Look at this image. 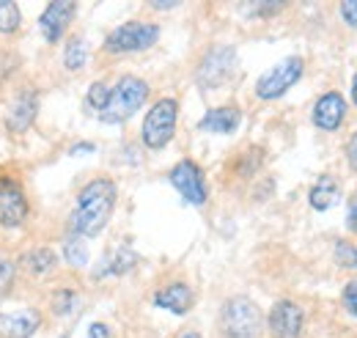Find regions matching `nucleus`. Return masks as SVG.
Listing matches in <instances>:
<instances>
[{
    "instance_id": "obj_5",
    "label": "nucleus",
    "mask_w": 357,
    "mask_h": 338,
    "mask_svg": "<svg viewBox=\"0 0 357 338\" xmlns=\"http://www.w3.org/2000/svg\"><path fill=\"white\" fill-rule=\"evenodd\" d=\"M157 39H160V25H157V22H140V20H132V22H124V25H119L116 31L107 34L105 50H107L110 55L143 52V50L154 47Z\"/></svg>"
},
{
    "instance_id": "obj_2",
    "label": "nucleus",
    "mask_w": 357,
    "mask_h": 338,
    "mask_svg": "<svg viewBox=\"0 0 357 338\" xmlns=\"http://www.w3.org/2000/svg\"><path fill=\"white\" fill-rule=\"evenodd\" d=\"M146 99H149V83L135 78V75H127L110 88V96H107L105 110L99 113V122L124 124L146 105Z\"/></svg>"
},
{
    "instance_id": "obj_12",
    "label": "nucleus",
    "mask_w": 357,
    "mask_h": 338,
    "mask_svg": "<svg viewBox=\"0 0 357 338\" xmlns=\"http://www.w3.org/2000/svg\"><path fill=\"white\" fill-rule=\"evenodd\" d=\"M36 113H39V94L31 91V88H22L14 94L11 105H8V116H6V127L8 132H25V129L33 127L36 122Z\"/></svg>"
},
{
    "instance_id": "obj_16",
    "label": "nucleus",
    "mask_w": 357,
    "mask_h": 338,
    "mask_svg": "<svg viewBox=\"0 0 357 338\" xmlns=\"http://www.w3.org/2000/svg\"><path fill=\"white\" fill-rule=\"evenodd\" d=\"M242 124V110L234 105H223V108H212L204 113V119L198 122V129L204 132H215V135H231Z\"/></svg>"
},
{
    "instance_id": "obj_6",
    "label": "nucleus",
    "mask_w": 357,
    "mask_h": 338,
    "mask_svg": "<svg viewBox=\"0 0 357 338\" xmlns=\"http://www.w3.org/2000/svg\"><path fill=\"white\" fill-rule=\"evenodd\" d=\"M305 72V61L300 55H289L283 58L280 64L269 66L267 72L256 80V96L264 99V102H272V99H280L289 88H294V83H300Z\"/></svg>"
},
{
    "instance_id": "obj_3",
    "label": "nucleus",
    "mask_w": 357,
    "mask_h": 338,
    "mask_svg": "<svg viewBox=\"0 0 357 338\" xmlns=\"http://www.w3.org/2000/svg\"><path fill=\"white\" fill-rule=\"evenodd\" d=\"M176 122H178V102L171 96H162L151 105V110L146 113L143 119V127H140V140L146 149L151 152H160L165 149L174 135H176Z\"/></svg>"
},
{
    "instance_id": "obj_4",
    "label": "nucleus",
    "mask_w": 357,
    "mask_h": 338,
    "mask_svg": "<svg viewBox=\"0 0 357 338\" xmlns=\"http://www.w3.org/2000/svg\"><path fill=\"white\" fill-rule=\"evenodd\" d=\"M261 325V308L250 297H231L220 311V330L225 338H259Z\"/></svg>"
},
{
    "instance_id": "obj_30",
    "label": "nucleus",
    "mask_w": 357,
    "mask_h": 338,
    "mask_svg": "<svg viewBox=\"0 0 357 338\" xmlns=\"http://www.w3.org/2000/svg\"><path fill=\"white\" fill-rule=\"evenodd\" d=\"M341 17L349 28H357V0H344L341 3Z\"/></svg>"
},
{
    "instance_id": "obj_21",
    "label": "nucleus",
    "mask_w": 357,
    "mask_h": 338,
    "mask_svg": "<svg viewBox=\"0 0 357 338\" xmlns=\"http://www.w3.org/2000/svg\"><path fill=\"white\" fill-rule=\"evenodd\" d=\"M89 245H86V240L83 237H77V234H69L66 240H63V258H66V264L69 267H86L89 264Z\"/></svg>"
},
{
    "instance_id": "obj_15",
    "label": "nucleus",
    "mask_w": 357,
    "mask_h": 338,
    "mask_svg": "<svg viewBox=\"0 0 357 338\" xmlns=\"http://www.w3.org/2000/svg\"><path fill=\"white\" fill-rule=\"evenodd\" d=\"M192 302H195V295H192V289L187 286V284H181V281H174V284H168V286H162L157 295H154V305L157 308H165V311H171V314H187L190 308H192Z\"/></svg>"
},
{
    "instance_id": "obj_13",
    "label": "nucleus",
    "mask_w": 357,
    "mask_h": 338,
    "mask_svg": "<svg viewBox=\"0 0 357 338\" xmlns=\"http://www.w3.org/2000/svg\"><path fill=\"white\" fill-rule=\"evenodd\" d=\"M347 116V99L338 91H327L313 105V124L324 132H335Z\"/></svg>"
},
{
    "instance_id": "obj_14",
    "label": "nucleus",
    "mask_w": 357,
    "mask_h": 338,
    "mask_svg": "<svg viewBox=\"0 0 357 338\" xmlns=\"http://www.w3.org/2000/svg\"><path fill=\"white\" fill-rule=\"evenodd\" d=\"M39 328H42V311L36 308L0 314V338H31Z\"/></svg>"
},
{
    "instance_id": "obj_31",
    "label": "nucleus",
    "mask_w": 357,
    "mask_h": 338,
    "mask_svg": "<svg viewBox=\"0 0 357 338\" xmlns=\"http://www.w3.org/2000/svg\"><path fill=\"white\" fill-rule=\"evenodd\" d=\"M347 226H349V231L357 234V190L352 193V198H349V210H347Z\"/></svg>"
},
{
    "instance_id": "obj_33",
    "label": "nucleus",
    "mask_w": 357,
    "mask_h": 338,
    "mask_svg": "<svg viewBox=\"0 0 357 338\" xmlns=\"http://www.w3.org/2000/svg\"><path fill=\"white\" fill-rule=\"evenodd\" d=\"M89 338H110V330H107V325H102V322H93L89 328Z\"/></svg>"
},
{
    "instance_id": "obj_35",
    "label": "nucleus",
    "mask_w": 357,
    "mask_h": 338,
    "mask_svg": "<svg viewBox=\"0 0 357 338\" xmlns=\"http://www.w3.org/2000/svg\"><path fill=\"white\" fill-rule=\"evenodd\" d=\"M352 102L357 105V75H355V80H352Z\"/></svg>"
},
{
    "instance_id": "obj_18",
    "label": "nucleus",
    "mask_w": 357,
    "mask_h": 338,
    "mask_svg": "<svg viewBox=\"0 0 357 338\" xmlns=\"http://www.w3.org/2000/svg\"><path fill=\"white\" fill-rule=\"evenodd\" d=\"M20 264L25 267L28 275H47V272L55 270L58 256H55V251H50V248H33V251H28V254L20 258Z\"/></svg>"
},
{
    "instance_id": "obj_20",
    "label": "nucleus",
    "mask_w": 357,
    "mask_h": 338,
    "mask_svg": "<svg viewBox=\"0 0 357 338\" xmlns=\"http://www.w3.org/2000/svg\"><path fill=\"white\" fill-rule=\"evenodd\" d=\"M86 61H89V44L80 36H72L66 42V50H63V66L69 72H80L86 66Z\"/></svg>"
},
{
    "instance_id": "obj_23",
    "label": "nucleus",
    "mask_w": 357,
    "mask_h": 338,
    "mask_svg": "<svg viewBox=\"0 0 357 338\" xmlns=\"http://www.w3.org/2000/svg\"><path fill=\"white\" fill-rule=\"evenodd\" d=\"M75 305H77V292H75V289H55V295H52V300H50V308H52L55 316H66V314H72Z\"/></svg>"
},
{
    "instance_id": "obj_1",
    "label": "nucleus",
    "mask_w": 357,
    "mask_h": 338,
    "mask_svg": "<svg viewBox=\"0 0 357 338\" xmlns=\"http://www.w3.org/2000/svg\"><path fill=\"white\" fill-rule=\"evenodd\" d=\"M116 201H119V187H116L113 179H107V176L91 179L89 184L77 193L75 210L69 214L72 234H77L83 240L96 237L110 223L113 210H116Z\"/></svg>"
},
{
    "instance_id": "obj_25",
    "label": "nucleus",
    "mask_w": 357,
    "mask_h": 338,
    "mask_svg": "<svg viewBox=\"0 0 357 338\" xmlns=\"http://www.w3.org/2000/svg\"><path fill=\"white\" fill-rule=\"evenodd\" d=\"M107 96H110V85L105 83V80H96V83H91L89 94H86V102H89V108L99 116L102 110H105V105H107Z\"/></svg>"
},
{
    "instance_id": "obj_22",
    "label": "nucleus",
    "mask_w": 357,
    "mask_h": 338,
    "mask_svg": "<svg viewBox=\"0 0 357 338\" xmlns=\"http://www.w3.org/2000/svg\"><path fill=\"white\" fill-rule=\"evenodd\" d=\"M22 25V11L17 3L11 0H0V34L8 36V34H17Z\"/></svg>"
},
{
    "instance_id": "obj_8",
    "label": "nucleus",
    "mask_w": 357,
    "mask_h": 338,
    "mask_svg": "<svg viewBox=\"0 0 357 338\" xmlns=\"http://www.w3.org/2000/svg\"><path fill=\"white\" fill-rule=\"evenodd\" d=\"M171 184L176 187V193L192 207H204L209 198V187H206V176L198 163L192 160H178L176 166L168 173Z\"/></svg>"
},
{
    "instance_id": "obj_29",
    "label": "nucleus",
    "mask_w": 357,
    "mask_h": 338,
    "mask_svg": "<svg viewBox=\"0 0 357 338\" xmlns=\"http://www.w3.org/2000/svg\"><path fill=\"white\" fill-rule=\"evenodd\" d=\"M344 305H347V311L357 319V278H352L347 284V289H344Z\"/></svg>"
},
{
    "instance_id": "obj_26",
    "label": "nucleus",
    "mask_w": 357,
    "mask_h": 338,
    "mask_svg": "<svg viewBox=\"0 0 357 338\" xmlns=\"http://www.w3.org/2000/svg\"><path fill=\"white\" fill-rule=\"evenodd\" d=\"M14 281H17V264L8 256L0 254V297L11 295Z\"/></svg>"
},
{
    "instance_id": "obj_19",
    "label": "nucleus",
    "mask_w": 357,
    "mask_h": 338,
    "mask_svg": "<svg viewBox=\"0 0 357 338\" xmlns=\"http://www.w3.org/2000/svg\"><path fill=\"white\" fill-rule=\"evenodd\" d=\"M135 264H137V254H135L132 248H119L116 254L105 261V270L96 272V275H127Z\"/></svg>"
},
{
    "instance_id": "obj_10",
    "label": "nucleus",
    "mask_w": 357,
    "mask_h": 338,
    "mask_svg": "<svg viewBox=\"0 0 357 338\" xmlns=\"http://www.w3.org/2000/svg\"><path fill=\"white\" fill-rule=\"evenodd\" d=\"M267 325L272 338H300L305 328V311L294 300H278L269 311Z\"/></svg>"
},
{
    "instance_id": "obj_11",
    "label": "nucleus",
    "mask_w": 357,
    "mask_h": 338,
    "mask_svg": "<svg viewBox=\"0 0 357 338\" xmlns=\"http://www.w3.org/2000/svg\"><path fill=\"white\" fill-rule=\"evenodd\" d=\"M75 14H77V3H72V0H55V3H50L45 11H42V17H39V28H42L47 42L50 44L61 42L63 34H66V28L72 25Z\"/></svg>"
},
{
    "instance_id": "obj_24",
    "label": "nucleus",
    "mask_w": 357,
    "mask_h": 338,
    "mask_svg": "<svg viewBox=\"0 0 357 338\" xmlns=\"http://www.w3.org/2000/svg\"><path fill=\"white\" fill-rule=\"evenodd\" d=\"M261 163H264V152H261L259 146H250V149L236 160V173H239V176H253L256 170L261 168Z\"/></svg>"
},
{
    "instance_id": "obj_36",
    "label": "nucleus",
    "mask_w": 357,
    "mask_h": 338,
    "mask_svg": "<svg viewBox=\"0 0 357 338\" xmlns=\"http://www.w3.org/2000/svg\"><path fill=\"white\" fill-rule=\"evenodd\" d=\"M178 338H204L201 333H184V336H178Z\"/></svg>"
},
{
    "instance_id": "obj_9",
    "label": "nucleus",
    "mask_w": 357,
    "mask_h": 338,
    "mask_svg": "<svg viewBox=\"0 0 357 338\" xmlns=\"http://www.w3.org/2000/svg\"><path fill=\"white\" fill-rule=\"evenodd\" d=\"M234 66H236V50L228 44H218L204 55L198 66V83L204 88H220L234 75Z\"/></svg>"
},
{
    "instance_id": "obj_32",
    "label": "nucleus",
    "mask_w": 357,
    "mask_h": 338,
    "mask_svg": "<svg viewBox=\"0 0 357 338\" xmlns=\"http://www.w3.org/2000/svg\"><path fill=\"white\" fill-rule=\"evenodd\" d=\"M347 160H349V166L357 170V132H352V138L347 140Z\"/></svg>"
},
{
    "instance_id": "obj_17",
    "label": "nucleus",
    "mask_w": 357,
    "mask_h": 338,
    "mask_svg": "<svg viewBox=\"0 0 357 338\" xmlns=\"http://www.w3.org/2000/svg\"><path fill=\"white\" fill-rule=\"evenodd\" d=\"M338 196H341L338 179H335V176H330V173H324V176H319V179H316V184L311 187L308 201H311V207L316 212H327V210H333V207H335Z\"/></svg>"
},
{
    "instance_id": "obj_37",
    "label": "nucleus",
    "mask_w": 357,
    "mask_h": 338,
    "mask_svg": "<svg viewBox=\"0 0 357 338\" xmlns=\"http://www.w3.org/2000/svg\"><path fill=\"white\" fill-rule=\"evenodd\" d=\"M63 338H69V336H63Z\"/></svg>"
},
{
    "instance_id": "obj_34",
    "label": "nucleus",
    "mask_w": 357,
    "mask_h": 338,
    "mask_svg": "<svg viewBox=\"0 0 357 338\" xmlns=\"http://www.w3.org/2000/svg\"><path fill=\"white\" fill-rule=\"evenodd\" d=\"M151 6H154V8H174L176 3H151Z\"/></svg>"
},
{
    "instance_id": "obj_7",
    "label": "nucleus",
    "mask_w": 357,
    "mask_h": 338,
    "mask_svg": "<svg viewBox=\"0 0 357 338\" xmlns=\"http://www.w3.org/2000/svg\"><path fill=\"white\" fill-rule=\"evenodd\" d=\"M28 214H31V204L22 182L11 173H0V226L20 228L28 220Z\"/></svg>"
},
{
    "instance_id": "obj_27",
    "label": "nucleus",
    "mask_w": 357,
    "mask_h": 338,
    "mask_svg": "<svg viewBox=\"0 0 357 338\" xmlns=\"http://www.w3.org/2000/svg\"><path fill=\"white\" fill-rule=\"evenodd\" d=\"M335 261H338L341 267L357 270V245L347 242V240H341V242L335 245Z\"/></svg>"
},
{
    "instance_id": "obj_28",
    "label": "nucleus",
    "mask_w": 357,
    "mask_h": 338,
    "mask_svg": "<svg viewBox=\"0 0 357 338\" xmlns=\"http://www.w3.org/2000/svg\"><path fill=\"white\" fill-rule=\"evenodd\" d=\"M283 8H286L283 3H253V6H250V11H253L256 17H261V20H269V17L280 14Z\"/></svg>"
}]
</instances>
